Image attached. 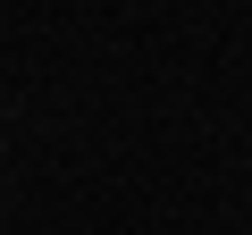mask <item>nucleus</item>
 <instances>
[]
</instances>
